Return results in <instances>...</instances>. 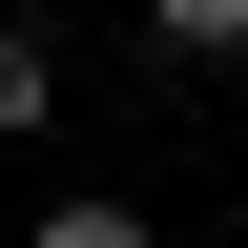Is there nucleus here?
<instances>
[{
	"mask_svg": "<svg viewBox=\"0 0 248 248\" xmlns=\"http://www.w3.org/2000/svg\"><path fill=\"white\" fill-rule=\"evenodd\" d=\"M145 42L166 62H248V0H145Z\"/></svg>",
	"mask_w": 248,
	"mask_h": 248,
	"instance_id": "f03ea898",
	"label": "nucleus"
},
{
	"mask_svg": "<svg viewBox=\"0 0 248 248\" xmlns=\"http://www.w3.org/2000/svg\"><path fill=\"white\" fill-rule=\"evenodd\" d=\"M42 21H62V0H42Z\"/></svg>",
	"mask_w": 248,
	"mask_h": 248,
	"instance_id": "7ed1b4c3",
	"label": "nucleus"
},
{
	"mask_svg": "<svg viewBox=\"0 0 248 248\" xmlns=\"http://www.w3.org/2000/svg\"><path fill=\"white\" fill-rule=\"evenodd\" d=\"M42 104H62V21H42V0H0V145H21Z\"/></svg>",
	"mask_w": 248,
	"mask_h": 248,
	"instance_id": "f257e3e1",
	"label": "nucleus"
}]
</instances>
